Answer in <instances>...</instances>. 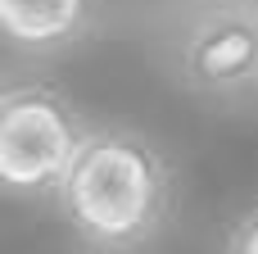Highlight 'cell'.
I'll return each instance as SVG.
<instances>
[{
    "mask_svg": "<svg viewBox=\"0 0 258 254\" xmlns=\"http://www.w3.org/2000/svg\"><path fill=\"white\" fill-rule=\"evenodd\" d=\"M54 205L82 250L141 254L177 214V168L145 132L127 123H95L63 173Z\"/></svg>",
    "mask_w": 258,
    "mask_h": 254,
    "instance_id": "6da1fadb",
    "label": "cell"
},
{
    "mask_svg": "<svg viewBox=\"0 0 258 254\" xmlns=\"http://www.w3.org/2000/svg\"><path fill=\"white\" fill-rule=\"evenodd\" d=\"M91 123L82 109L50 82L23 77L5 86L0 100V182L14 200L54 195L73 168Z\"/></svg>",
    "mask_w": 258,
    "mask_h": 254,
    "instance_id": "7a4b0ae2",
    "label": "cell"
},
{
    "mask_svg": "<svg viewBox=\"0 0 258 254\" xmlns=\"http://www.w3.org/2000/svg\"><path fill=\"white\" fill-rule=\"evenodd\" d=\"M172 73L190 95L236 105L258 95V0H218L172 36Z\"/></svg>",
    "mask_w": 258,
    "mask_h": 254,
    "instance_id": "3957f363",
    "label": "cell"
},
{
    "mask_svg": "<svg viewBox=\"0 0 258 254\" xmlns=\"http://www.w3.org/2000/svg\"><path fill=\"white\" fill-rule=\"evenodd\" d=\"M100 0H0V32L9 50L50 59L95 32Z\"/></svg>",
    "mask_w": 258,
    "mask_h": 254,
    "instance_id": "277c9868",
    "label": "cell"
},
{
    "mask_svg": "<svg viewBox=\"0 0 258 254\" xmlns=\"http://www.w3.org/2000/svg\"><path fill=\"white\" fill-rule=\"evenodd\" d=\"M222 254H258V200L236 218V223H231Z\"/></svg>",
    "mask_w": 258,
    "mask_h": 254,
    "instance_id": "5b68a950",
    "label": "cell"
}]
</instances>
